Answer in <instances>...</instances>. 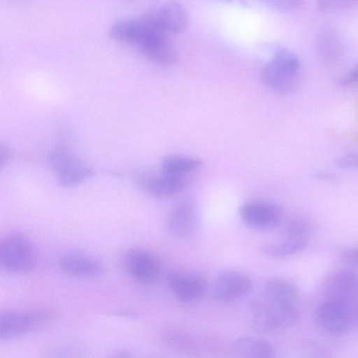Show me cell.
Wrapping results in <instances>:
<instances>
[{"instance_id":"29","label":"cell","mask_w":358,"mask_h":358,"mask_svg":"<svg viewBox=\"0 0 358 358\" xmlns=\"http://www.w3.org/2000/svg\"><path fill=\"white\" fill-rule=\"evenodd\" d=\"M342 258L348 263L358 265V247L343 250L342 252Z\"/></svg>"},{"instance_id":"1","label":"cell","mask_w":358,"mask_h":358,"mask_svg":"<svg viewBox=\"0 0 358 358\" xmlns=\"http://www.w3.org/2000/svg\"><path fill=\"white\" fill-rule=\"evenodd\" d=\"M301 62L292 50L278 47L261 71V78L266 86L282 94L293 92L298 82Z\"/></svg>"},{"instance_id":"19","label":"cell","mask_w":358,"mask_h":358,"mask_svg":"<svg viewBox=\"0 0 358 358\" xmlns=\"http://www.w3.org/2000/svg\"><path fill=\"white\" fill-rule=\"evenodd\" d=\"M236 353L245 358H271L274 356V349L267 341L254 336H241L234 343Z\"/></svg>"},{"instance_id":"27","label":"cell","mask_w":358,"mask_h":358,"mask_svg":"<svg viewBox=\"0 0 358 358\" xmlns=\"http://www.w3.org/2000/svg\"><path fill=\"white\" fill-rule=\"evenodd\" d=\"M338 84L341 87L358 85V64L341 77L338 80Z\"/></svg>"},{"instance_id":"17","label":"cell","mask_w":358,"mask_h":358,"mask_svg":"<svg viewBox=\"0 0 358 358\" xmlns=\"http://www.w3.org/2000/svg\"><path fill=\"white\" fill-rule=\"evenodd\" d=\"M138 48L145 57L159 64L169 65L178 58L176 48L163 31L151 35Z\"/></svg>"},{"instance_id":"6","label":"cell","mask_w":358,"mask_h":358,"mask_svg":"<svg viewBox=\"0 0 358 358\" xmlns=\"http://www.w3.org/2000/svg\"><path fill=\"white\" fill-rule=\"evenodd\" d=\"M48 161L59 182L65 187L81 183L92 175V171L86 166L72 152L60 146L52 150Z\"/></svg>"},{"instance_id":"14","label":"cell","mask_w":358,"mask_h":358,"mask_svg":"<svg viewBox=\"0 0 358 358\" xmlns=\"http://www.w3.org/2000/svg\"><path fill=\"white\" fill-rule=\"evenodd\" d=\"M58 264L64 274L74 278H95L103 271V264L99 260L80 251H69L63 254Z\"/></svg>"},{"instance_id":"9","label":"cell","mask_w":358,"mask_h":358,"mask_svg":"<svg viewBox=\"0 0 358 358\" xmlns=\"http://www.w3.org/2000/svg\"><path fill=\"white\" fill-rule=\"evenodd\" d=\"M166 283L173 294L184 302L200 300L208 289L203 277L179 269H172L166 273Z\"/></svg>"},{"instance_id":"2","label":"cell","mask_w":358,"mask_h":358,"mask_svg":"<svg viewBox=\"0 0 358 358\" xmlns=\"http://www.w3.org/2000/svg\"><path fill=\"white\" fill-rule=\"evenodd\" d=\"M248 310L252 327L259 333H272L289 328L299 317L294 303L254 300L249 303Z\"/></svg>"},{"instance_id":"7","label":"cell","mask_w":358,"mask_h":358,"mask_svg":"<svg viewBox=\"0 0 358 358\" xmlns=\"http://www.w3.org/2000/svg\"><path fill=\"white\" fill-rule=\"evenodd\" d=\"M252 287V280L245 273L224 270L218 273L213 280L212 297L220 303L234 301L247 295Z\"/></svg>"},{"instance_id":"3","label":"cell","mask_w":358,"mask_h":358,"mask_svg":"<svg viewBox=\"0 0 358 358\" xmlns=\"http://www.w3.org/2000/svg\"><path fill=\"white\" fill-rule=\"evenodd\" d=\"M37 253L31 240L24 234L13 231L0 240V266L6 272L23 274L31 271Z\"/></svg>"},{"instance_id":"24","label":"cell","mask_w":358,"mask_h":358,"mask_svg":"<svg viewBox=\"0 0 358 358\" xmlns=\"http://www.w3.org/2000/svg\"><path fill=\"white\" fill-rule=\"evenodd\" d=\"M358 3V0H315V6L319 10L331 12L351 8Z\"/></svg>"},{"instance_id":"5","label":"cell","mask_w":358,"mask_h":358,"mask_svg":"<svg viewBox=\"0 0 358 358\" xmlns=\"http://www.w3.org/2000/svg\"><path fill=\"white\" fill-rule=\"evenodd\" d=\"M353 307L345 301L325 299L315 310V323L327 335H344L353 327Z\"/></svg>"},{"instance_id":"30","label":"cell","mask_w":358,"mask_h":358,"mask_svg":"<svg viewBox=\"0 0 358 358\" xmlns=\"http://www.w3.org/2000/svg\"><path fill=\"white\" fill-rule=\"evenodd\" d=\"M353 327L358 329V304L353 307Z\"/></svg>"},{"instance_id":"25","label":"cell","mask_w":358,"mask_h":358,"mask_svg":"<svg viewBox=\"0 0 358 358\" xmlns=\"http://www.w3.org/2000/svg\"><path fill=\"white\" fill-rule=\"evenodd\" d=\"M268 6L280 11L290 12L301 7L303 0H261Z\"/></svg>"},{"instance_id":"8","label":"cell","mask_w":358,"mask_h":358,"mask_svg":"<svg viewBox=\"0 0 358 358\" xmlns=\"http://www.w3.org/2000/svg\"><path fill=\"white\" fill-rule=\"evenodd\" d=\"M239 215L248 226L267 230L280 224L283 217V210L280 205L274 202L253 201L241 205Z\"/></svg>"},{"instance_id":"18","label":"cell","mask_w":358,"mask_h":358,"mask_svg":"<svg viewBox=\"0 0 358 358\" xmlns=\"http://www.w3.org/2000/svg\"><path fill=\"white\" fill-rule=\"evenodd\" d=\"M343 50V39L336 30L324 29L318 35L316 51L322 62L328 64L336 62L341 57Z\"/></svg>"},{"instance_id":"21","label":"cell","mask_w":358,"mask_h":358,"mask_svg":"<svg viewBox=\"0 0 358 358\" xmlns=\"http://www.w3.org/2000/svg\"><path fill=\"white\" fill-rule=\"evenodd\" d=\"M201 165V161L196 157L169 155L162 159L160 171L169 175L185 178L186 175L198 170Z\"/></svg>"},{"instance_id":"4","label":"cell","mask_w":358,"mask_h":358,"mask_svg":"<svg viewBox=\"0 0 358 358\" xmlns=\"http://www.w3.org/2000/svg\"><path fill=\"white\" fill-rule=\"evenodd\" d=\"M54 318L47 309L8 310L0 313V339L9 341L26 336L50 324Z\"/></svg>"},{"instance_id":"13","label":"cell","mask_w":358,"mask_h":358,"mask_svg":"<svg viewBox=\"0 0 358 358\" xmlns=\"http://www.w3.org/2000/svg\"><path fill=\"white\" fill-rule=\"evenodd\" d=\"M123 265L127 274L141 283L153 282L159 272L156 258L141 248H132L126 252L123 257Z\"/></svg>"},{"instance_id":"12","label":"cell","mask_w":358,"mask_h":358,"mask_svg":"<svg viewBox=\"0 0 358 358\" xmlns=\"http://www.w3.org/2000/svg\"><path fill=\"white\" fill-rule=\"evenodd\" d=\"M153 26L164 32L181 33L188 27L189 18L185 8L170 1L144 16Z\"/></svg>"},{"instance_id":"26","label":"cell","mask_w":358,"mask_h":358,"mask_svg":"<svg viewBox=\"0 0 358 358\" xmlns=\"http://www.w3.org/2000/svg\"><path fill=\"white\" fill-rule=\"evenodd\" d=\"M334 165L341 169H358V153L347 152L338 157Z\"/></svg>"},{"instance_id":"20","label":"cell","mask_w":358,"mask_h":358,"mask_svg":"<svg viewBox=\"0 0 358 358\" xmlns=\"http://www.w3.org/2000/svg\"><path fill=\"white\" fill-rule=\"evenodd\" d=\"M266 300L271 303H294L297 289L290 281L282 278L268 280L264 288Z\"/></svg>"},{"instance_id":"16","label":"cell","mask_w":358,"mask_h":358,"mask_svg":"<svg viewBox=\"0 0 358 358\" xmlns=\"http://www.w3.org/2000/svg\"><path fill=\"white\" fill-rule=\"evenodd\" d=\"M199 224V211L191 201L184 200L177 203L170 212L167 219L169 231L178 237L192 234Z\"/></svg>"},{"instance_id":"11","label":"cell","mask_w":358,"mask_h":358,"mask_svg":"<svg viewBox=\"0 0 358 358\" xmlns=\"http://www.w3.org/2000/svg\"><path fill=\"white\" fill-rule=\"evenodd\" d=\"M136 182L145 193L161 199L178 194L186 185L184 177L169 175L162 171L159 173L140 172L136 176Z\"/></svg>"},{"instance_id":"28","label":"cell","mask_w":358,"mask_h":358,"mask_svg":"<svg viewBox=\"0 0 358 358\" xmlns=\"http://www.w3.org/2000/svg\"><path fill=\"white\" fill-rule=\"evenodd\" d=\"M314 178L327 182H336L339 180L338 175L331 171L317 170L313 173Z\"/></svg>"},{"instance_id":"22","label":"cell","mask_w":358,"mask_h":358,"mask_svg":"<svg viewBox=\"0 0 358 358\" xmlns=\"http://www.w3.org/2000/svg\"><path fill=\"white\" fill-rule=\"evenodd\" d=\"M308 245L307 238H291L268 243L261 246L264 254L273 257H286L303 251Z\"/></svg>"},{"instance_id":"15","label":"cell","mask_w":358,"mask_h":358,"mask_svg":"<svg viewBox=\"0 0 358 358\" xmlns=\"http://www.w3.org/2000/svg\"><path fill=\"white\" fill-rule=\"evenodd\" d=\"M157 31H162L156 28L143 16L140 19L127 18L116 21L109 27L108 34L115 41L138 47Z\"/></svg>"},{"instance_id":"23","label":"cell","mask_w":358,"mask_h":358,"mask_svg":"<svg viewBox=\"0 0 358 358\" xmlns=\"http://www.w3.org/2000/svg\"><path fill=\"white\" fill-rule=\"evenodd\" d=\"M312 231V222L302 217H296L288 220L283 227L285 238H307Z\"/></svg>"},{"instance_id":"10","label":"cell","mask_w":358,"mask_h":358,"mask_svg":"<svg viewBox=\"0 0 358 358\" xmlns=\"http://www.w3.org/2000/svg\"><path fill=\"white\" fill-rule=\"evenodd\" d=\"M322 291L325 299L341 300L350 304L357 302L358 273L348 268L336 270L325 278Z\"/></svg>"}]
</instances>
